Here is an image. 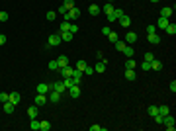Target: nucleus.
Returning <instances> with one entry per match:
<instances>
[{"instance_id":"obj_1","label":"nucleus","mask_w":176,"mask_h":131,"mask_svg":"<svg viewBox=\"0 0 176 131\" xmlns=\"http://www.w3.org/2000/svg\"><path fill=\"white\" fill-rule=\"evenodd\" d=\"M78 16H80V8L72 6V8L63 16V20H67V22H74V20H78Z\"/></svg>"},{"instance_id":"obj_2","label":"nucleus","mask_w":176,"mask_h":131,"mask_svg":"<svg viewBox=\"0 0 176 131\" xmlns=\"http://www.w3.org/2000/svg\"><path fill=\"white\" fill-rule=\"evenodd\" d=\"M59 43H61V35H59V33H51L49 39H47V47L51 49V47H57Z\"/></svg>"},{"instance_id":"obj_3","label":"nucleus","mask_w":176,"mask_h":131,"mask_svg":"<svg viewBox=\"0 0 176 131\" xmlns=\"http://www.w3.org/2000/svg\"><path fill=\"white\" fill-rule=\"evenodd\" d=\"M174 123H176V121H174V117H172L170 114L164 115V119H162V125H164L168 131H174Z\"/></svg>"},{"instance_id":"obj_4","label":"nucleus","mask_w":176,"mask_h":131,"mask_svg":"<svg viewBox=\"0 0 176 131\" xmlns=\"http://www.w3.org/2000/svg\"><path fill=\"white\" fill-rule=\"evenodd\" d=\"M123 14H125V12H123L121 8H113V14H110V16H106V18H108L110 22H116V20H120Z\"/></svg>"},{"instance_id":"obj_5","label":"nucleus","mask_w":176,"mask_h":131,"mask_svg":"<svg viewBox=\"0 0 176 131\" xmlns=\"http://www.w3.org/2000/svg\"><path fill=\"white\" fill-rule=\"evenodd\" d=\"M51 90H57V92H61V94H63V92L67 90V86H65L63 80H55L53 84H51Z\"/></svg>"},{"instance_id":"obj_6","label":"nucleus","mask_w":176,"mask_h":131,"mask_svg":"<svg viewBox=\"0 0 176 131\" xmlns=\"http://www.w3.org/2000/svg\"><path fill=\"white\" fill-rule=\"evenodd\" d=\"M49 92H51V84H47V82L37 84V94H49Z\"/></svg>"},{"instance_id":"obj_7","label":"nucleus","mask_w":176,"mask_h":131,"mask_svg":"<svg viewBox=\"0 0 176 131\" xmlns=\"http://www.w3.org/2000/svg\"><path fill=\"white\" fill-rule=\"evenodd\" d=\"M47 104V94H37L35 96V106L41 108V106H45Z\"/></svg>"},{"instance_id":"obj_8","label":"nucleus","mask_w":176,"mask_h":131,"mask_svg":"<svg viewBox=\"0 0 176 131\" xmlns=\"http://www.w3.org/2000/svg\"><path fill=\"white\" fill-rule=\"evenodd\" d=\"M49 102H53V104H59V102H61V92L51 90V92H49Z\"/></svg>"},{"instance_id":"obj_9","label":"nucleus","mask_w":176,"mask_h":131,"mask_svg":"<svg viewBox=\"0 0 176 131\" xmlns=\"http://www.w3.org/2000/svg\"><path fill=\"white\" fill-rule=\"evenodd\" d=\"M82 74H84L82 71L74 69V71H72V76H71V78H72V82H74V84H80V80H82Z\"/></svg>"},{"instance_id":"obj_10","label":"nucleus","mask_w":176,"mask_h":131,"mask_svg":"<svg viewBox=\"0 0 176 131\" xmlns=\"http://www.w3.org/2000/svg\"><path fill=\"white\" fill-rule=\"evenodd\" d=\"M69 94H71V98H78L80 96V84H72L71 88H69Z\"/></svg>"},{"instance_id":"obj_11","label":"nucleus","mask_w":176,"mask_h":131,"mask_svg":"<svg viewBox=\"0 0 176 131\" xmlns=\"http://www.w3.org/2000/svg\"><path fill=\"white\" fill-rule=\"evenodd\" d=\"M59 71H61V74H63V78H71L74 69H72L71 65H67V67H63V69H59Z\"/></svg>"},{"instance_id":"obj_12","label":"nucleus","mask_w":176,"mask_h":131,"mask_svg":"<svg viewBox=\"0 0 176 131\" xmlns=\"http://www.w3.org/2000/svg\"><path fill=\"white\" fill-rule=\"evenodd\" d=\"M137 39H139V37H137V33H135V32H127V33H125V41H127L129 45L137 43Z\"/></svg>"},{"instance_id":"obj_13","label":"nucleus","mask_w":176,"mask_h":131,"mask_svg":"<svg viewBox=\"0 0 176 131\" xmlns=\"http://www.w3.org/2000/svg\"><path fill=\"white\" fill-rule=\"evenodd\" d=\"M108 63H110V61H106V59H102L100 63H96V67H94V71H96V73H104V71H106V67H108Z\"/></svg>"},{"instance_id":"obj_14","label":"nucleus","mask_w":176,"mask_h":131,"mask_svg":"<svg viewBox=\"0 0 176 131\" xmlns=\"http://www.w3.org/2000/svg\"><path fill=\"white\" fill-rule=\"evenodd\" d=\"M118 22H120V25H121V27H125V29H127L129 25H131V18H129V16H125V14H123V16H121L120 20H118Z\"/></svg>"},{"instance_id":"obj_15","label":"nucleus","mask_w":176,"mask_h":131,"mask_svg":"<svg viewBox=\"0 0 176 131\" xmlns=\"http://www.w3.org/2000/svg\"><path fill=\"white\" fill-rule=\"evenodd\" d=\"M147 35H149V43H151V45H159L160 43V37L157 35V32L155 33H147Z\"/></svg>"},{"instance_id":"obj_16","label":"nucleus","mask_w":176,"mask_h":131,"mask_svg":"<svg viewBox=\"0 0 176 131\" xmlns=\"http://www.w3.org/2000/svg\"><path fill=\"white\" fill-rule=\"evenodd\" d=\"M168 24H170V20H168V18H162V16H160V18H159V22H157V27H159V29H164Z\"/></svg>"},{"instance_id":"obj_17","label":"nucleus","mask_w":176,"mask_h":131,"mask_svg":"<svg viewBox=\"0 0 176 131\" xmlns=\"http://www.w3.org/2000/svg\"><path fill=\"white\" fill-rule=\"evenodd\" d=\"M160 16H162V18H168V20H170V16H172V6H164V8L160 10Z\"/></svg>"},{"instance_id":"obj_18","label":"nucleus","mask_w":176,"mask_h":131,"mask_svg":"<svg viewBox=\"0 0 176 131\" xmlns=\"http://www.w3.org/2000/svg\"><path fill=\"white\" fill-rule=\"evenodd\" d=\"M10 102H12V104H14V106H18V104H20V100H22V96H20V94H18V92H12V94H10Z\"/></svg>"},{"instance_id":"obj_19","label":"nucleus","mask_w":176,"mask_h":131,"mask_svg":"<svg viewBox=\"0 0 176 131\" xmlns=\"http://www.w3.org/2000/svg\"><path fill=\"white\" fill-rule=\"evenodd\" d=\"M37 112H39V110H37V106H30V108H28V117H30V119L37 117Z\"/></svg>"},{"instance_id":"obj_20","label":"nucleus","mask_w":176,"mask_h":131,"mask_svg":"<svg viewBox=\"0 0 176 131\" xmlns=\"http://www.w3.org/2000/svg\"><path fill=\"white\" fill-rule=\"evenodd\" d=\"M59 35H61V41H72V37H74V33L71 32H61Z\"/></svg>"},{"instance_id":"obj_21","label":"nucleus","mask_w":176,"mask_h":131,"mask_svg":"<svg viewBox=\"0 0 176 131\" xmlns=\"http://www.w3.org/2000/svg\"><path fill=\"white\" fill-rule=\"evenodd\" d=\"M125 78H127V80H135L137 78L135 69H125Z\"/></svg>"},{"instance_id":"obj_22","label":"nucleus","mask_w":176,"mask_h":131,"mask_svg":"<svg viewBox=\"0 0 176 131\" xmlns=\"http://www.w3.org/2000/svg\"><path fill=\"white\" fill-rule=\"evenodd\" d=\"M57 63H59V69H63V67L69 65V57H67V55H61V57L57 59Z\"/></svg>"},{"instance_id":"obj_23","label":"nucleus","mask_w":176,"mask_h":131,"mask_svg":"<svg viewBox=\"0 0 176 131\" xmlns=\"http://www.w3.org/2000/svg\"><path fill=\"white\" fill-rule=\"evenodd\" d=\"M162 69V63H160L159 59H153L151 61V71H160Z\"/></svg>"},{"instance_id":"obj_24","label":"nucleus","mask_w":176,"mask_h":131,"mask_svg":"<svg viewBox=\"0 0 176 131\" xmlns=\"http://www.w3.org/2000/svg\"><path fill=\"white\" fill-rule=\"evenodd\" d=\"M137 67V61L133 57H127V61H125V69H135Z\"/></svg>"},{"instance_id":"obj_25","label":"nucleus","mask_w":176,"mask_h":131,"mask_svg":"<svg viewBox=\"0 0 176 131\" xmlns=\"http://www.w3.org/2000/svg\"><path fill=\"white\" fill-rule=\"evenodd\" d=\"M88 12H90V14H92V16H98V14H100V12H102V8H100V6H96V4H92V6H90V8H88Z\"/></svg>"},{"instance_id":"obj_26","label":"nucleus","mask_w":176,"mask_h":131,"mask_svg":"<svg viewBox=\"0 0 176 131\" xmlns=\"http://www.w3.org/2000/svg\"><path fill=\"white\" fill-rule=\"evenodd\" d=\"M14 108H16V106H14L10 100H8V102H4V112H6V114H12V112H14Z\"/></svg>"},{"instance_id":"obj_27","label":"nucleus","mask_w":176,"mask_h":131,"mask_svg":"<svg viewBox=\"0 0 176 131\" xmlns=\"http://www.w3.org/2000/svg\"><path fill=\"white\" fill-rule=\"evenodd\" d=\"M51 129V123L45 119V121H39V131H49Z\"/></svg>"},{"instance_id":"obj_28","label":"nucleus","mask_w":176,"mask_h":131,"mask_svg":"<svg viewBox=\"0 0 176 131\" xmlns=\"http://www.w3.org/2000/svg\"><path fill=\"white\" fill-rule=\"evenodd\" d=\"M164 29H166V33H168V35H174V33H176V24H168L166 27H164Z\"/></svg>"},{"instance_id":"obj_29","label":"nucleus","mask_w":176,"mask_h":131,"mask_svg":"<svg viewBox=\"0 0 176 131\" xmlns=\"http://www.w3.org/2000/svg\"><path fill=\"white\" fill-rule=\"evenodd\" d=\"M121 53H125V57H133V53H135V49H133V47H127V45H125Z\"/></svg>"},{"instance_id":"obj_30","label":"nucleus","mask_w":176,"mask_h":131,"mask_svg":"<svg viewBox=\"0 0 176 131\" xmlns=\"http://www.w3.org/2000/svg\"><path fill=\"white\" fill-rule=\"evenodd\" d=\"M102 12H104L106 16H110V14H113V6L112 4H106L104 8H102Z\"/></svg>"},{"instance_id":"obj_31","label":"nucleus","mask_w":176,"mask_h":131,"mask_svg":"<svg viewBox=\"0 0 176 131\" xmlns=\"http://www.w3.org/2000/svg\"><path fill=\"white\" fill-rule=\"evenodd\" d=\"M147 112H149L151 117H155V115L159 114V108H157V106H149V108H147Z\"/></svg>"},{"instance_id":"obj_32","label":"nucleus","mask_w":176,"mask_h":131,"mask_svg":"<svg viewBox=\"0 0 176 131\" xmlns=\"http://www.w3.org/2000/svg\"><path fill=\"white\" fill-rule=\"evenodd\" d=\"M106 37H108V39L112 41V43H116V41L120 39V37H118V33H116V32H110V33H108V35H106Z\"/></svg>"},{"instance_id":"obj_33","label":"nucleus","mask_w":176,"mask_h":131,"mask_svg":"<svg viewBox=\"0 0 176 131\" xmlns=\"http://www.w3.org/2000/svg\"><path fill=\"white\" fill-rule=\"evenodd\" d=\"M69 29H71V22L63 20V24H61V32H69Z\"/></svg>"},{"instance_id":"obj_34","label":"nucleus","mask_w":176,"mask_h":131,"mask_svg":"<svg viewBox=\"0 0 176 131\" xmlns=\"http://www.w3.org/2000/svg\"><path fill=\"white\" fill-rule=\"evenodd\" d=\"M33 131H39V121H37V117H33L32 119V125H30Z\"/></svg>"},{"instance_id":"obj_35","label":"nucleus","mask_w":176,"mask_h":131,"mask_svg":"<svg viewBox=\"0 0 176 131\" xmlns=\"http://www.w3.org/2000/svg\"><path fill=\"white\" fill-rule=\"evenodd\" d=\"M47 67H49V71H59V63H57V59H55V61H51Z\"/></svg>"},{"instance_id":"obj_36","label":"nucleus","mask_w":176,"mask_h":131,"mask_svg":"<svg viewBox=\"0 0 176 131\" xmlns=\"http://www.w3.org/2000/svg\"><path fill=\"white\" fill-rule=\"evenodd\" d=\"M159 114H160V115L170 114V108H168V106H160V108H159Z\"/></svg>"},{"instance_id":"obj_37","label":"nucleus","mask_w":176,"mask_h":131,"mask_svg":"<svg viewBox=\"0 0 176 131\" xmlns=\"http://www.w3.org/2000/svg\"><path fill=\"white\" fill-rule=\"evenodd\" d=\"M63 6H65L67 10H71L72 6H74V0H65V2H63Z\"/></svg>"},{"instance_id":"obj_38","label":"nucleus","mask_w":176,"mask_h":131,"mask_svg":"<svg viewBox=\"0 0 176 131\" xmlns=\"http://www.w3.org/2000/svg\"><path fill=\"white\" fill-rule=\"evenodd\" d=\"M113 45H116V49H118V51H123V47H125V43H123V41H120V39L116 41Z\"/></svg>"},{"instance_id":"obj_39","label":"nucleus","mask_w":176,"mask_h":131,"mask_svg":"<svg viewBox=\"0 0 176 131\" xmlns=\"http://www.w3.org/2000/svg\"><path fill=\"white\" fill-rule=\"evenodd\" d=\"M141 71H151V63H149V61H143V63H141Z\"/></svg>"},{"instance_id":"obj_40","label":"nucleus","mask_w":176,"mask_h":131,"mask_svg":"<svg viewBox=\"0 0 176 131\" xmlns=\"http://www.w3.org/2000/svg\"><path fill=\"white\" fill-rule=\"evenodd\" d=\"M153 59H155V55H153L151 51H147V53H145V57H143V61H149V63H151Z\"/></svg>"},{"instance_id":"obj_41","label":"nucleus","mask_w":176,"mask_h":131,"mask_svg":"<svg viewBox=\"0 0 176 131\" xmlns=\"http://www.w3.org/2000/svg\"><path fill=\"white\" fill-rule=\"evenodd\" d=\"M84 74H94V67H90V65H86L84 67V71H82Z\"/></svg>"},{"instance_id":"obj_42","label":"nucleus","mask_w":176,"mask_h":131,"mask_svg":"<svg viewBox=\"0 0 176 131\" xmlns=\"http://www.w3.org/2000/svg\"><path fill=\"white\" fill-rule=\"evenodd\" d=\"M90 131H106L104 125H90Z\"/></svg>"},{"instance_id":"obj_43","label":"nucleus","mask_w":176,"mask_h":131,"mask_svg":"<svg viewBox=\"0 0 176 131\" xmlns=\"http://www.w3.org/2000/svg\"><path fill=\"white\" fill-rule=\"evenodd\" d=\"M86 65H88L86 61H78V63H76V69H78V71H84V67Z\"/></svg>"},{"instance_id":"obj_44","label":"nucleus","mask_w":176,"mask_h":131,"mask_svg":"<svg viewBox=\"0 0 176 131\" xmlns=\"http://www.w3.org/2000/svg\"><path fill=\"white\" fill-rule=\"evenodd\" d=\"M8 12H0V22H8Z\"/></svg>"},{"instance_id":"obj_45","label":"nucleus","mask_w":176,"mask_h":131,"mask_svg":"<svg viewBox=\"0 0 176 131\" xmlns=\"http://www.w3.org/2000/svg\"><path fill=\"white\" fill-rule=\"evenodd\" d=\"M8 98H10V94H6V92H2V94H0V102H2V104H4V102H8Z\"/></svg>"},{"instance_id":"obj_46","label":"nucleus","mask_w":176,"mask_h":131,"mask_svg":"<svg viewBox=\"0 0 176 131\" xmlns=\"http://www.w3.org/2000/svg\"><path fill=\"white\" fill-rule=\"evenodd\" d=\"M65 86H67V90H69V88H71V86H72V84H74V82H72V78H65Z\"/></svg>"},{"instance_id":"obj_47","label":"nucleus","mask_w":176,"mask_h":131,"mask_svg":"<svg viewBox=\"0 0 176 131\" xmlns=\"http://www.w3.org/2000/svg\"><path fill=\"white\" fill-rule=\"evenodd\" d=\"M55 18H57V12H47V20L49 22H53Z\"/></svg>"},{"instance_id":"obj_48","label":"nucleus","mask_w":176,"mask_h":131,"mask_svg":"<svg viewBox=\"0 0 176 131\" xmlns=\"http://www.w3.org/2000/svg\"><path fill=\"white\" fill-rule=\"evenodd\" d=\"M155 32H157V27H155V25H147V33H155Z\"/></svg>"},{"instance_id":"obj_49","label":"nucleus","mask_w":176,"mask_h":131,"mask_svg":"<svg viewBox=\"0 0 176 131\" xmlns=\"http://www.w3.org/2000/svg\"><path fill=\"white\" fill-rule=\"evenodd\" d=\"M69 32H71V33H76V32H78V25H76V24H71V29H69Z\"/></svg>"},{"instance_id":"obj_50","label":"nucleus","mask_w":176,"mask_h":131,"mask_svg":"<svg viewBox=\"0 0 176 131\" xmlns=\"http://www.w3.org/2000/svg\"><path fill=\"white\" fill-rule=\"evenodd\" d=\"M6 41H8V37H6V35H4V33H0V45H4V43H6Z\"/></svg>"},{"instance_id":"obj_51","label":"nucleus","mask_w":176,"mask_h":131,"mask_svg":"<svg viewBox=\"0 0 176 131\" xmlns=\"http://www.w3.org/2000/svg\"><path fill=\"white\" fill-rule=\"evenodd\" d=\"M67 12H69V10H67V8H65V6H63V4H61V8H59V14H61V16H65Z\"/></svg>"},{"instance_id":"obj_52","label":"nucleus","mask_w":176,"mask_h":131,"mask_svg":"<svg viewBox=\"0 0 176 131\" xmlns=\"http://www.w3.org/2000/svg\"><path fill=\"white\" fill-rule=\"evenodd\" d=\"M170 90H172V94L176 92V80H172V82H170Z\"/></svg>"},{"instance_id":"obj_53","label":"nucleus","mask_w":176,"mask_h":131,"mask_svg":"<svg viewBox=\"0 0 176 131\" xmlns=\"http://www.w3.org/2000/svg\"><path fill=\"white\" fill-rule=\"evenodd\" d=\"M112 2H113V0H108V4H112Z\"/></svg>"},{"instance_id":"obj_54","label":"nucleus","mask_w":176,"mask_h":131,"mask_svg":"<svg viewBox=\"0 0 176 131\" xmlns=\"http://www.w3.org/2000/svg\"><path fill=\"white\" fill-rule=\"evenodd\" d=\"M151 2H160V0H151Z\"/></svg>"}]
</instances>
